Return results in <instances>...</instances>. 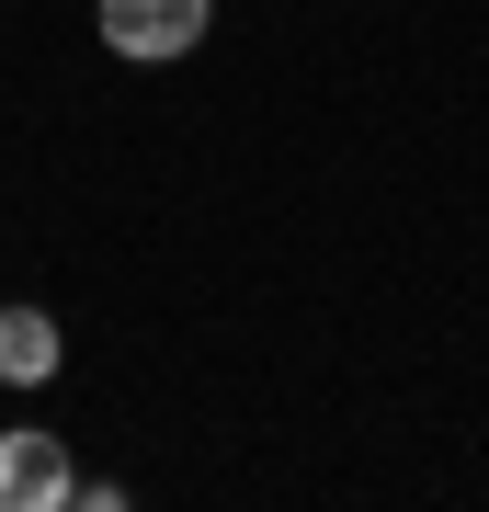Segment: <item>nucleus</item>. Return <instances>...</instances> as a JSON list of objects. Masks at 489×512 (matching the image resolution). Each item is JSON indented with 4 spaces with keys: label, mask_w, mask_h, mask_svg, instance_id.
Here are the masks:
<instances>
[{
    "label": "nucleus",
    "mask_w": 489,
    "mask_h": 512,
    "mask_svg": "<svg viewBox=\"0 0 489 512\" xmlns=\"http://www.w3.org/2000/svg\"><path fill=\"white\" fill-rule=\"evenodd\" d=\"M103 46L126 57V69H171V57L205 46V23H217V0H103Z\"/></svg>",
    "instance_id": "nucleus-1"
},
{
    "label": "nucleus",
    "mask_w": 489,
    "mask_h": 512,
    "mask_svg": "<svg viewBox=\"0 0 489 512\" xmlns=\"http://www.w3.org/2000/svg\"><path fill=\"white\" fill-rule=\"evenodd\" d=\"M69 444L57 433H35V421H23V433H0V512H57L69 501Z\"/></svg>",
    "instance_id": "nucleus-2"
},
{
    "label": "nucleus",
    "mask_w": 489,
    "mask_h": 512,
    "mask_svg": "<svg viewBox=\"0 0 489 512\" xmlns=\"http://www.w3.org/2000/svg\"><path fill=\"white\" fill-rule=\"evenodd\" d=\"M57 353H69V342H57L46 308H0V387H46Z\"/></svg>",
    "instance_id": "nucleus-3"
}]
</instances>
